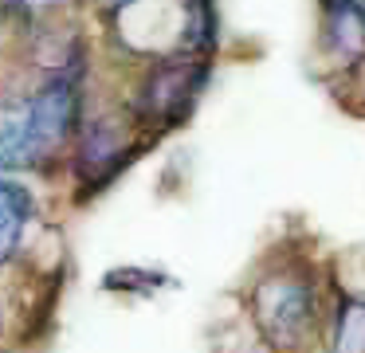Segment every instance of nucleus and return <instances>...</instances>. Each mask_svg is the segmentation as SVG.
<instances>
[{"instance_id": "obj_3", "label": "nucleus", "mask_w": 365, "mask_h": 353, "mask_svg": "<svg viewBox=\"0 0 365 353\" xmlns=\"http://www.w3.org/2000/svg\"><path fill=\"white\" fill-rule=\"evenodd\" d=\"M28 102H32V122H36L43 149L63 145L75 133V126H79V86H75L71 75H59L51 83H43Z\"/></svg>"}, {"instance_id": "obj_6", "label": "nucleus", "mask_w": 365, "mask_h": 353, "mask_svg": "<svg viewBox=\"0 0 365 353\" xmlns=\"http://www.w3.org/2000/svg\"><path fill=\"white\" fill-rule=\"evenodd\" d=\"M32 216H36L32 193L24 185H16V180H0V267L16 255Z\"/></svg>"}, {"instance_id": "obj_2", "label": "nucleus", "mask_w": 365, "mask_h": 353, "mask_svg": "<svg viewBox=\"0 0 365 353\" xmlns=\"http://www.w3.org/2000/svg\"><path fill=\"white\" fill-rule=\"evenodd\" d=\"M208 67L200 59H161L153 67V75L142 83V110L145 122H161V126H177L185 122V114L192 110L200 86H205Z\"/></svg>"}, {"instance_id": "obj_5", "label": "nucleus", "mask_w": 365, "mask_h": 353, "mask_svg": "<svg viewBox=\"0 0 365 353\" xmlns=\"http://www.w3.org/2000/svg\"><path fill=\"white\" fill-rule=\"evenodd\" d=\"M126 157H130V149L122 141V133L110 122H95L79 145V177L98 188L106 177H114L126 165Z\"/></svg>"}, {"instance_id": "obj_8", "label": "nucleus", "mask_w": 365, "mask_h": 353, "mask_svg": "<svg viewBox=\"0 0 365 353\" xmlns=\"http://www.w3.org/2000/svg\"><path fill=\"white\" fill-rule=\"evenodd\" d=\"M330 353H365V298H341L338 302Z\"/></svg>"}, {"instance_id": "obj_1", "label": "nucleus", "mask_w": 365, "mask_h": 353, "mask_svg": "<svg viewBox=\"0 0 365 353\" xmlns=\"http://www.w3.org/2000/svg\"><path fill=\"white\" fill-rule=\"evenodd\" d=\"M252 310L263 337L275 349H302L318 322V295L310 275L283 267L275 275H263L252 290Z\"/></svg>"}, {"instance_id": "obj_4", "label": "nucleus", "mask_w": 365, "mask_h": 353, "mask_svg": "<svg viewBox=\"0 0 365 353\" xmlns=\"http://www.w3.org/2000/svg\"><path fill=\"white\" fill-rule=\"evenodd\" d=\"M48 153L28 98H0V169H28Z\"/></svg>"}, {"instance_id": "obj_7", "label": "nucleus", "mask_w": 365, "mask_h": 353, "mask_svg": "<svg viewBox=\"0 0 365 353\" xmlns=\"http://www.w3.org/2000/svg\"><path fill=\"white\" fill-rule=\"evenodd\" d=\"M322 12L341 51H365V0H322Z\"/></svg>"}]
</instances>
